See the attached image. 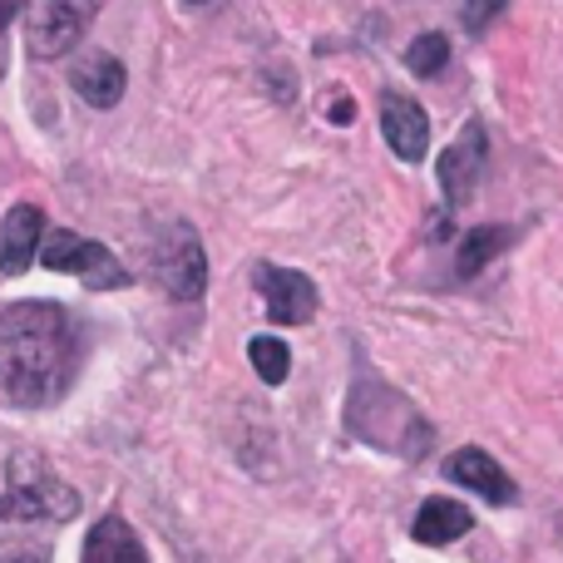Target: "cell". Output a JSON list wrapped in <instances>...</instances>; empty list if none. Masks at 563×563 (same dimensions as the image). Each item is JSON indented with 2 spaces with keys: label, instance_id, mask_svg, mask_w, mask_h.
Returning <instances> with one entry per match:
<instances>
[{
  "label": "cell",
  "instance_id": "obj_1",
  "mask_svg": "<svg viewBox=\"0 0 563 563\" xmlns=\"http://www.w3.org/2000/svg\"><path fill=\"white\" fill-rule=\"evenodd\" d=\"M79 371L75 321L55 301H15L0 311V396L15 406H55Z\"/></svg>",
  "mask_w": 563,
  "mask_h": 563
},
{
  "label": "cell",
  "instance_id": "obj_2",
  "mask_svg": "<svg viewBox=\"0 0 563 563\" xmlns=\"http://www.w3.org/2000/svg\"><path fill=\"white\" fill-rule=\"evenodd\" d=\"M79 515V495L35 455L0 465V525H65Z\"/></svg>",
  "mask_w": 563,
  "mask_h": 563
},
{
  "label": "cell",
  "instance_id": "obj_7",
  "mask_svg": "<svg viewBox=\"0 0 563 563\" xmlns=\"http://www.w3.org/2000/svg\"><path fill=\"white\" fill-rule=\"evenodd\" d=\"M479 168H485V129L470 119L460 129V139L440 154V194H445L450 208H465L479 188Z\"/></svg>",
  "mask_w": 563,
  "mask_h": 563
},
{
  "label": "cell",
  "instance_id": "obj_8",
  "mask_svg": "<svg viewBox=\"0 0 563 563\" xmlns=\"http://www.w3.org/2000/svg\"><path fill=\"white\" fill-rule=\"evenodd\" d=\"M380 134H386L390 154H396L400 164H420L430 148V119L410 95L386 89V95H380Z\"/></svg>",
  "mask_w": 563,
  "mask_h": 563
},
{
  "label": "cell",
  "instance_id": "obj_4",
  "mask_svg": "<svg viewBox=\"0 0 563 563\" xmlns=\"http://www.w3.org/2000/svg\"><path fill=\"white\" fill-rule=\"evenodd\" d=\"M154 277L158 287L174 301H198L208 291V257H203V238L194 233V223H168L164 243L154 253Z\"/></svg>",
  "mask_w": 563,
  "mask_h": 563
},
{
  "label": "cell",
  "instance_id": "obj_13",
  "mask_svg": "<svg viewBox=\"0 0 563 563\" xmlns=\"http://www.w3.org/2000/svg\"><path fill=\"white\" fill-rule=\"evenodd\" d=\"M470 525H475V515H470L460 499H426V505L416 509V525H410V534H416V544L426 549H440V544H455L460 534H470Z\"/></svg>",
  "mask_w": 563,
  "mask_h": 563
},
{
  "label": "cell",
  "instance_id": "obj_20",
  "mask_svg": "<svg viewBox=\"0 0 563 563\" xmlns=\"http://www.w3.org/2000/svg\"><path fill=\"white\" fill-rule=\"evenodd\" d=\"M0 563H40V559H25V554H15V559H0Z\"/></svg>",
  "mask_w": 563,
  "mask_h": 563
},
{
  "label": "cell",
  "instance_id": "obj_3",
  "mask_svg": "<svg viewBox=\"0 0 563 563\" xmlns=\"http://www.w3.org/2000/svg\"><path fill=\"white\" fill-rule=\"evenodd\" d=\"M40 263H45L49 273L79 277L85 287H95V291H114V287H124L129 282L124 263H119L104 243L79 238V233H69V228H45V238H40Z\"/></svg>",
  "mask_w": 563,
  "mask_h": 563
},
{
  "label": "cell",
  "instance_id": "obj_19",
  "mask_svg": "<svg viewBox=\"0 0 563 563\" xmlns=\"http://www.w3.org/2000/svg\"><path fill=\"white\" fill-rule=\"evenodd\" d=\"M331 119H336V124H351V104H346V99H336V104H331Z\"/></svg>",
  "mask_w": 563,
  "mask_h": 563
},
{
  "label": "cell",
  "instance_id": "obj_18",
  "mask_svg": "<svg viewBox=\"0 0 563 563\" xmlns=\"http://www.w3.org/2000/svg\"><path fill=\"white\" fill-rule=\"evenodd\" d=\"M15 5H20V0H0V35H5V25L15 20Z\"/></svg>",
  "mask_w": 563,
  "mask_h": 563
},
{
  "label": "cell",
  "instance_id": "obj_6",
  "mask_svg": "<svg viewBox=\"0 0 563 563\" xmlns=\"http://www.w3.org/2000/svg\"><path fill=\"white\" fill-rule=\"evenodd\" d=\"M89 20H95V0H40L30 20V55L55 59L75 49Z\"/></svg>",
  "mask_w": 563,
  "mask_h": 563
},
{
  "label": "cell",
  "instance_id": "obj_5",
  "mask_svg": "<svg viewBox=\"0 0 563 563\" xmlns=\"http://www.w3.org/2000/svg\"><path fill=\"white\" fill-rule=\"evenodd\" d=\"M257 282V297H263L267 317L277 321V327H307L311 317H317V282L307 273H297V267H277V263H263L253 273Z\"/></svg>",
  "mask_w": 563,
  "mask_h": 563
},
{
  "label": "cell",
  "instance_id": "obj_16",
  "mask_svg": "<svg viewBox=\"0 0 563 563\" xmlns=\"http://www.w3.org/2000/svg\"><path fill=\"white\" fill-rule=\"evenodd\" d=\"M445 59H450V40L440 35V30H426V35H416L406 45V69H410V75H420V79L440 75V69H445Z\"/></svg>",
  "mask_w": 563,
  "mask_h": 563
},
{
  "label": "cell",
  "instance_id": "obj_15",
  "mask_svg": "<svg viewBox=\"0 0 563 563\" xmlns=\"http://www.w3.org/2000/svg\"><path fill=\"white\" fill-rule=\"evenodd\" d=\"M247 361H253V371L267 380V386H282L291 371V351L282 336H253L247 341Z\"/></svg>",
  "mask_w": 563,
  "mask_h": 563
},
{
  "label": "cell",
  "instance_id": "obj_21",
  "mask_svg": "<svg viewBox=\"0 0 563 563\" xmlns=\"http://www.w3.org/2000/svg\"><path fill=\"white\" fill-rule=\"evenodd\" d=\"M184 5H208V0H184Z\"/></svg>",
  "mask_w": 563,
  "mask_h": 563
},
{
  "label": "cell",
  "instance_id": "obj_11",
  "mask_svg": "<svg viewBox=\"0 0 563 563\" xmlns=\"http://www.w3.org/2000/svg\"><path fill=\"white\" fill-rule=\"evenodd\" d=\"M124 65H119L114 55H104V49H95V55H85L75 69H69V85H75V95L85 99V104L95 109H114L119 99H124Z\"/></svg>",
  "mask_w": 563,
  "mask_h": 563
},
{
  "label": "cell",
  "instance_id": "obj_14",
  "mask_svg": "<svg viewBox=\"0 0 563 563\" xmlns=\"http://www.w3.org/2000/svg\"><path fill=\"white\" fill-rule=\"evenodd\" d=\"M509 243H519V228H475V233L460 243V253H455V277L460 282L479 277Z\"/></svg>",
  "mask_w": 563,
  "mask_h": 563
},
{
  "label": "cell",
  "instance_id": "obj_17",
  "mask_svg": "<svg viewBox=\"0 0 563 563\" xmlns=\"http://www.w3.org/2000/svg\"><path fill=\"white\" fill-rule=\"evenodd\" d=\"M505 5L509 0H465V5H460V20H465L470 35H479V30H489L499 15H505Z\"/></svg>",
  "mask_w": 563,
  "mask_h": 563
},
{
  "label": "cell",
  "instance_id": "obj_9",
  "mask_svg": "<svg viewBox=\"0 0 563 563\" xmlns=\"http://www.w3.org/2000/svg\"><path fill=\"white\" fill-rule=\"evenodd\" d=\"M445 475L455 479L460 489H470V495H485L489 505H515L519 499V485L505 475V465H499L489 450H479V445L455 450V455L445 460Z\"/></svg>",
  "mask_w": 563,
  "mask_h": 563
},
{
  "label": "cell",
  "instance_id": "obj_10",
  "mask_svg": "<svg viewBox=\"0 0 563 563\" xmlns=\"http://www.w3.org/2000/svg\"><path fill=\"white\" fill-rule=\"evenodd\" d=\"M40 238H45V213L35 203H15L0 218V273L20 277L30 263H40Z\"/></svg>",
  "mask_w": 563,
  "mask_h": 563
},
{
  "label": "cell",
  "instance_id": "obj_12",
  "mask_svg": "<svg viewBox=\"0 0 563 563\" xmlns=\"http://www.w3.org/2000/svg\"><path fill=\"white\" fill-rule=\"evenodd\" d=\"M79 563H148L139 534L129 529V519L104 515L95 519V529L85 534V549H79Z\"/></svg>",
  "mask_w": 563,
  "mask_h": 563
}]
</instances>
